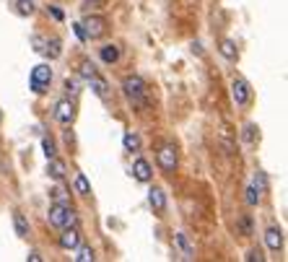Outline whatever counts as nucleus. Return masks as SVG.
Instances as JSON below:
<instances>
[{"label": "nucleus", "mask_w": 288, "mask_h": 262, "mask_svg": "<svg viewBox=\"0 0 288 262\" xmlns=\"http://www.w3.org/2000/svg\"><path fill=\"white\" fill-rule=\"evenodd\" d=\"M50 224L55 226V229H65V226H75L78 224V218H75V210L68 205V203H55L52 208H50Z\"/></svg>", "instance_id": "f257e3e1"}, {"label": "nucleus", "mask_w": 288, "mask_h": 262, "mask_svg": "<svg viewBox=\"0 0 288 262\" xmlns=\"http://www.w3.org/2000/svg\"><path fill=\"white\" fill-rule=\"evenodd\" d=\"M122 91H125V96L135 104H143L146 102V80L138 78V75H128L125 80H122Z\"/></svg>", "instance_id": "f03ea898"}, {"label": "nucleus", "mask_w": 288, "mask_h": 262, "mask_svg": "<svg viewBox=\"0 0 288 262\" xmlns=\"http://www.w3.org/2000/svg\"><path fill=\"white\" fill-rule=\"evenodd\" d=\"M50 80H52V68L50 65H36L34 70H31V91L34 94H45L47 91V86H50Z\"/></svg>", "instance_id": "7ed1b4c3"}, {"label": "nucleus", "mask_w": 288, "mask_h": 262, "mask_svg": "<svg viewBox=\"0 0 288 262\" xmlns=\"http://www.w3.org/2000/svg\"><path fill=\"white\" fill-rule=\"evenodd\" d=\"M84 24V31H86V39H101L107 34V18L104 16H86Z\"/></svg>", "instance_id": "20e7f679"}, {"label": "nucleus", "mask_w": 288, "mask_h": 262, "mask_svg": "<svg viewBox=\"0 0 288 262\" xmlns=\"http://www.w3.org/2000/svg\"><path fill=\"white\" fill-rule=\"evenodd\" d=\"M231 96H234V102L239 107H246V104H250V99H252L250 83H246L244 78H234V83H231Z\"/></svg>", "instance_id": "39448f33"}, {"label": "nucleus", "mask_w": 288, "mask_h": 262, "mask_svg": "<svg viewBox=\"0 0 288 262\" xmlns=\"http://www.w3.org/2000/svg\"><path fill=\"white\" fill-rule=\"evenodd\" d=\"M156 161H158V166L163 169V171H174L177 169V148L174 146H163L161 151H158V156H156Z\"/></svg>", "instance_id": "423d86ee"}, {"label": "nucleus", "mask_w": 288, "mask_h": 262, "mask_svg": "<svg viewBox=\"0 0 288 262\" xmlns=\"http://www.w3.org/2000/svg\"><path fill=\"white\" fill-rule=\"evenodd\" d=\"M55 117H57V122L70 125V122H73V117H75V104H73V99H63V102H57V107H55Z\"/></svg>", "instance_id": "0eeeda50"}, {"label": "nucleus", "mask_w": 288, "mask_h": 262, "mask_svg": "<svg viewBox=\"0 0 288 262\" xmlns=\"http://www.w3.org/2000/svg\"><path fill=\"white\" fill-rule=\"evenodd\" d=\"M80 244V231L75 226H65L63 234H60V247L63 249H78Z\"/></svg>", "instance_id": "6e6552de"}, {"label": "nucleus", "mask_w": 288, "mask_h": 262, "mask_svg": "<svg viewBox=\"0 0 288 262\" xmlns=\"http://www.w3.org/2000/svg\"><path fill=\"white\" fill-rule=\"evenodd\" d=\"M148 205L153 208V213H163L167 210V195L161 187H151L148 190Z\"/></svg>", "instance_id": "1a4fd4ad"}, {"label": "nucleus", "mask_w": 288, "mask_h": 262, "mask_svg": "<svg viewBox=\"0 0 288 262\" xmlns=\"http://www.w3.org/2000/svg\"><path fill=\"white\" fill-rule=\"evenodd\" d=\"M133 177H135L138 182H151L153 171H151V164H148L146 158H138V161L133 164Z\"/></svg>", "instance_id": "9d476101"}, {"label": "nucleus", "mask_w": 288, "mask_h": 262, "mask_svg": "<svg viewBox=\"0 0 288 262\" xmlns=\"http://www.w3.org/2000/svg\"><path fill=\"white\" fill-rule=\"evenodd\" d=\"M265 241H268V249H270V252H280V249H283V231L275 229V226H270V229L265 231Z\"/></svg>", "instance_id": "9b49d317"}, {"label": "nucleus", "mask_w": 288, "mask_h": 262, "mask_svg": "<svg viewBox=\"0 0 288 262\" xmlns=\"http://www.w3.org/2000/svg\"><path fill=\"white\" fill-rule=\"evenodd\" d=\"M47 171H50L52 179H63L68 174V166H65V161H60L57 156H52V158H47Z\"/></svg>", "instance_id": "f8f14e48"}, {"label": "nucleus", "mask_w": 288, "mask_h": 262, "mask_svg": "<svg viewBox=\"0 0 288 262\" xmlns=\"http://www.w3.org/2000/svg\"><path fill=\"white\" fill-rule=\"evenodd\" d=\"M45 55H47L50 60H57V57L63 55V42H60L57 36H52V39L45 42Z\"/></svg>", "instance_id": "ddd939ff"}, {"label": "nucleus", "mask_w": 288, "mask_h": 262, "mask_svg": "<svg viewBox=\"0 0 288 262\" xmlns=\"http://www.w3.org/2000/svg\"><path fill=\"white\" fill-rule=\"evenodd\" d=\"M89 83H91V91H94L96 96L107 99V94H109V83H107V80H104V78H101L99 73H96V75H94V78H91Z\"/></svg>", "instance_id": "4468645a"}, {"label": "nucleus", "mask_w": 288, "mask_h": 262, "mask_svg": "<svg viewBox=\"0 0 288 262\" xmlns=\"http://www.w3.org/2000/svg\"><path fill=\"white\" fill-rule=\"evenodd\" d=\"M99 55H101V60H104L107 65H112V63L119 60V47H117V45H104Z\"/></svg>", "instance_id": "2eb2a0df"}, {"label": "nucleus", "mask_w": 288, "mask_h": 262, "mask_svg": "<svg viewBox=\"0 0 288 262\" xmlns=\"http://www.w3.org/2000/svg\"><path fill=\"white\" fill-rule=\"evenodd\" d=\"M13 229H16V234L24 239V236H29V221L24 218V213H13Z\"/></svg>", "instance_id": "dca6fc26"}, {"label": "nucleus", "mask_w": 288, "mask_h": 262, "mask_svg": "<svg viewBox=\"0 0 288 262\" xmlns=\"http://www.w3.org/2000/svg\"><path fill=\"white\" fill-rule=\"evenodd\" d=\"M174 244H177V247L182 249V254H184L187 259H190V257L195 254V249H192V244H190V239H187V234H182V231H179V234L174 236Z\"/></svg>", "instance_id": "f3484780"}, {"label": "nucleus", "mask_w": 288, "mask_h": 262, "mask_svg": "<svg viewBox=\"0 0 288 262\" xmlns=\"http://www.w3.org/2000/svg\"><path fill=\"white\" fill-rule=\"evenodd\" d=\"M218 50H221V55H223L226 60H236V57H239V50H236V45H234L231 39H223Z\"/></svg>", "instance_id": "a211bd4d"}, {"label": "nucleus", "mask_w": 288, "mask_h": 262, "mask_svg": "<svg viewBox=\"0 0 288 262\" xmlns=\"http://www.w3.org/2000/svg\"><path fill=\"white\" fill-rule=\"evenodd\" d=\"M122 143H125V151H130V153H138V151H140V138H138L135 133H125Z\"/></svg>", "instance_id": "6ab92c4d"}, {"label": "nucleus", "mask_w": 288, "mask_h": 262, "mask_svg": "<svg viewBox=\"0 0 288 262\" xmlns=\"http://www.w3.org/2000/svg\"><path fill=\"white\" fill-rule=\"evenodd\" d=\"M78 75L84 78V80H91L96 75V65L91 60H84V63H80V68H78Z\"/></svg>", "instance_id": "aec40b11"}, {"label": "nucleus", "mask_w": 288, "mask_h": 262, "mask_svg": "<svg viewBox=\"0 0 288 262\" xmlns=\"http://www.w3.org/2000/svg\"><path fill=\"white\" fill-rule=\"evenodd\" d=\"M236 226H239V231H241L244 236H252V234H255V226H252V218H250V215H241Z\"/></svg>", "instance_id": "412c9836"}, {"label": "nucleus", "mask_w": 288, "mask_h": 262, "mask_svg": "<svg viewBox=\"0 0 288 262\" xmlns=\"http://www.w3.org/2000/svg\"><path fill=\"white\" fill-rule=\"evenodd\" d=\"M16 11L21 16H31L36 11V6H34V0H16Z\"/></svg>", "instance_id": "4be33fe9"}, {"label": "nucleus", "mask_w": 288, "mask_h": 262, "mask_svg": "<svg viewBox=\"0 0 288 262\" xmlns=\"http://www.w3.org/2000/svg\"><path fill=\"white\" fill-rule=\"evenodd\" d=\"M75 192L78 195H89L91 192V185L86 179V174H78V177H75Z\"/></svg>", "instance_id": "5701e85b"}, {"label": "nucleus", "mask_w": 288, "mask_h": 262, "mask_svg": "<svg viewBox=\"0 0 288 262\" xmlns=\"http://www.w3.org/2000/svg\"><path fill=\"white\" fill-rule=\"evenodd\" d=\"M252 187H255L257 192H268V179H265V174H262V171H257V174H255Z\"/></svg>", "instance_id": "b1692460"}, {"label": "nucleus", "mask_w": 288, "mask_h": 262, "mask_svg": "<svg viewBox=\"0 0 288 262\" xmlns=\"http://www.w3.org/2000/svg\"><path fill=\"white\" fill-rule=\"evenodd\" d=\"M80 247V244H78ZM75 259L78 262H94V249L91 247H80V252L75 254Z\"/></svg>", "instance_id": "393cba45"}, {"label": "nucleus", "mask_w": 288, "mask_h": 262, "mask_svg": "<svg viewBox=\"0 0 288 262\" xmlns=\"http://www.w3.org/2000/svg\"><path fill=\"white\" fill-rule=\"evenodd\" d=\"M42 148H45V156H47V158L57 156V146H55L52 138H42Z\"/></svg>", "instance_id": "a878e982"}, {"label": "nucleus", "mask_w": 288, "mask_h": 262, "mask_svg": "<svg viewBox=\"0 0 288 262\" xmlns=\"http://www.w3.org/2000/svg\"><path fill=\"white\" fill-rule=\"evenodd\" d=\"M221 143H223L226 153H234V143H231V130H229V127H223V130H221Z\"/></svg>", "instance_id": "bb28decb"}, {"label": "nucleus", "mask_w": 288, "mask_h": 262, "mask_svg": "<svg viewBox=\"0 0 288 262\" xmlns=\"http://www.w3.org/2000/svg\"><path fill=\"white\" fill-rule=\"evenodd\" d=\"M244 259H246V262H265V254H262L260 249H250V252L244 254Z\"/></svg>", "instance_id": "cd10ccee"}, {"label": "nucleus", "mask_w": 288, "mask_h": 262, "mask_svg": "<svg viewBox=\"0 0 288 262\" xmlns=\"http://www.w3.org/2000/svg\"><path fill=\"white\" fill-rule=\"evenodd\" d=\"M255 130H257L255 125H246V127H244V140H246V143H255V140H257V133H255Z\"/></svg>", "instance_id": "c85d7f7f"}, {"label": "nucleus", "mask_w": 288, "mask_h": 262, "mask_svg": "<svg viewBox=\"0 0 288 262\" xmlns=\"http://www.w3.org/2000/svg\"><path fill=\"white\" fill-rule=\"evenodd\" d=\"M246 203H250V205H257L260 203V192L255 187H246Z\"/></svg>", "instance_id": "c756f323"}, {"label": "nucleus", "mask_w": 288, "mask_h": 262, "mask_svg": "<svg viewBox=\"0 0 288 262\" xmlns=\"http://www.w3.org/2000/svg\"><path fill=\"white\" fill-rule=\"evenodd\" d=\"M65 89H68V94H70V96H75V94L80 91V89H78V80H75V78H68V80H65Z\"/></svg>", "instance_id": "7c9ffc66"}, {"label": "nucleus", "mask_w": 288, "mask_h": 262, "mask_svg": "<svg viewBox=\"0 0 288 262\" xmlns=\"http://www.w3.org/2000/svg\"><path fill=\"white\" fill-rule=\"evenodd\" d=\"M73 31H75V36H78L80 42H86V31H84V24H73Z\"/></svg>", "instance_id": "2f4dec72"}, {"label": "nucleus", "mask_w": 288, "mask_h": 262, "mask_svg": "<svg viewBox=\"0 0 288 262\" xmlns=\"http://www.w3.org/2000/svg\"><path fill=\"white\" fill-rule=\"evenodd\" d=\"M45 42H47V39H42V36H34V50H36V52H45Z\"/></svg>", "instance_id": "473e14b6"}, {"label": "nucleus", "mask_w": 288, "mask_h": 262, "mask_svg": "<svg viewBox=\"0 0 288 262\" xmlns=\"http://www.w3.org/2000/svg\"><path fill=\"white\" fill-rule=\"evenodd\" d=\"M50 13H52V18H55V21H63V11H60V8L50 6Z\"/></svg>", "instance_id": "72a5a7b5"}, {"label": "nucleus", "mask_w": 288, "mask_h": 262, "mask_svg": "<svg viewBox=\"0 0 288 262\" xmlns=\"http://www.w3.org/2000/svg\"><path fill=\"white\" fill-rule=\"evenodd\" d=\"M52 197L60 203V200H63V190H60V187H55V190H52Z\"/></svg>", "instance_id": "f704fd0d"}, {"label": "nucleus", "mask_w": 288, "mask_h": 262, "mask_svg": "<svg viewBox=\"0 0 288 262\" xmlns=\"http://www.w3.org/2000/svg\"><path fill=\"white\" fill-rule=\"evenodd\" d=\"M29 259H31V262H42V254H39V252H31Z\"/></svg>", "instance_id": "c9c22d12"}, {"label": "nucleus", "mask_w": 288, "mask_h": 262, "mask_svg": "<svg viewBox=\"0 0 288 262\" xmlns=\"http://www.w3.org/2000/svg\"><path fill=\"white\" fill-rule=\"evenodd\" d=\"M0 122H3V112H0Z\"/></svg>", "instance_id": "e433bc0d"}]
</instances>
